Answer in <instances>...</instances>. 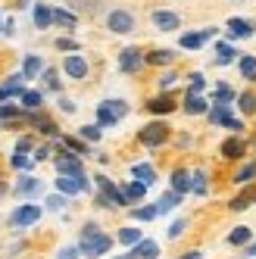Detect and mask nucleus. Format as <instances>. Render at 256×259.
<instances>
[{
    "label": "nucleus",
    "instance_id": "nucleus-31",
    "mask_svg": "<svg viewBox=\"0 0 256 259\" xmlns=\"http://www.w3.org/2000/svg\"><path fill=\"white\" fill-rule=\"evenodd\" d=\"M44 103V97L38 94V91H25V94H22V106L25 109H34V106H41Z\"/></svg>",
    "mask_w": 256,
    "mask_h": 259
},
{
    "label": "nucleus",
    "instance_id": "nucleus-9",
    "mask_svg": "<svg viewBox=\"0 0 256 259\" xmlns=\"http://www.w3.org/2000/svg\"><path fill=\"white\" fill-rule=\"evenodd\" d=\"M57 191L66 197H75L81 191H88V178H72V175H60L57 178Z\"/></svg>",
    "mask_w": 256,
    "mask_h": 259
},
{
    "label": "nucleus",
    "instance_id": "nucleus-28",
    "mask_svg": "<svg viewBox=\"0 0 256 259\" xmlns=\"http://www.w3.org/2000/svg\"><path fill=\"white\" fill-rule=\"evenodd\" d=\"M172 60V50H153V53H147V63L150 66H166Z\"/></svg>",
    "mask_w": 256,
    "mask_h": 259
},
{
    "label": "nucleus",
    "instance_id": "nucleus-51",
    "mask_svg": "<svg viewBox=\"0 0 256 259\" xmlns=\"http://www.w3.org/2000/svg\"><path fill=\"white\" fill-rule=\"evenodd\" d=\"M122 259H128V256H122Z\"/></svg>",
    "mask_w": 256,
    "mask_h": 259
},
{
    "label": "nucleus",
    "instance_id": "nucleus-29",
    "mask_svg": "<svg viewBox=\"0 0 256 259\" xmlns=\"http://www.w3.org/2000/svg\"><path fill=\"white\" fill-rule=\"evenodd\" d=\"M191 191L200 194V197L206 194V175H203V172H194V175H191Z\"/></svg>",
    "mask_w": 256,
    "mask_h": 259
},
{
    "label": "nucleus",
    "instance_id": "nucleus-47",
    "mask_svg": "<svg viewBox=\"0 0 256 259\" xmlns=\"http://www.w3.org/2000/svg\"><path fill=\"white\" fill-rule=\"evenodd\" d=\"M60 109H63V113H75V103H72V100H60Z\"/></svg>",
    "mask_w": 256,
    "mask_h": 259
},
{
    "label": "nucleus",
    "instance_id": "nucleus-21",
    "mask_svg": "<svg viewBox=\"0 0 256 259\" xmlns=\"http://www.w3.org/2000/svg\"><path fill=\"white\" fill-rule=\"evenodd\" d=\"M144 194H147V184H144V181H128V184H125V197H128V203H132V200H141Z\"/></svg>",
    "mask_w": 256,
    "mask_h": 259
},
{
    "label": "nucleus",
    "instance_id": "nucleus-2",
    "mask_svg": "<svg viewBox=\"0 0 256 259\" xmlns=\"http://www.w3.org/2000/svg\"><path fill=\"white\" fill-rule=\"evenodd\" d=\"M109 247H113V240H109V234H94V237H81V256L84 259H97V256H103Z\"/></svg>",
    "mask_w": 256,
    "mask_h": 259
},
{
    "label": "nucleus",
    "instance_id": "nucleus-50",
    "mask_svg": "<svg viewBox=\"0 0 256 259\" xmlns=\"http://www.w3.org/2000/svg\"><path fill=\"white\" fill-rule=\"evenodd\" d=\"M247 256H256V244H250V247H247Z\"/></svg>",
    "mask_w": 256,
    "mask_h": 259
},
{
    "label": "nucleus",
    "instance_id": "nucleus-41",
    "mask_svg": "<svg viewBox=\"0 0 256 259\" xmlns=\"http://www.w3.org/2000/svg\"><path fill=\"white\" fill-rule=\"evenodd\" d=\"M44 81H47V88H50V91H60V78H57V72H50V69H47V72H44Z\"/></svg>",
    "mask_w": 256,
    "mask_h": 259
},
{
    "label": "nucleus",
    "instance_id": "nucleus-16",
    "mask_svg": "<svg viewBox=\"0 0 256 259\" xmlns=\"http://www.w3.org/2000/svg\"><path fill=\"white\" fill-rule=\"evenodd\" d=\"M16 194H25V197H34V194H41V181L38 178H19V184H16Z\"/></svg>",
    "mask_w": 256,
    "mask_h": 259
},
{
    "label": "nucleus",
    "instance_id": "nucleus-35",
    "mask_svg": "<svg viewBox=\"0 0 256 259\" xmlns=\"http://www.w3.org/2000/svg\"><path fill=\"white\" fill-rule=\"evenodd\" d=\"M10 162H13V169H31V165L38 162V159H28L25 153H13V159H10Z\"/></svg>",
    "mask_w": 256,
    "mask_h": 259
},
{
    "label": "nucleus",
    "instance_id": "nucleus-11",
    "mask_svg": "<svg viewBox=\"0 0 256 259\" xmlns=\"http://www.w3.org/2000/svg\"><path fill=\"white\" fill-rule=\"evenodd\" d=\"M209 122H212V125H228V128H234V132L241 128V122L231 119V113H228V106H225V103H216V106H212Z\"/></svg>",
    "mask_w": 256,
    "mask_h": 259
},
{
    "label": "nucleus",
    "instance_id": "nucleus-5",
    "mask_svg": "<svg viewBox=\"0 0 256 259\" xmlns=\"http://www.w3.org/2000/svg\"><path fill=\"white\" fill-rule=\"evenodd\" d=\"M57 172L60 175H72V178H84V165L75 153H60L57 156Z\"/></svg>",
    "mask_w": 256,
    "mask_h": 259
},
{
    "label": "nucleus",
    "instance_id": "nucleus-12",
    "mask_svg": "<svg viewBox=\"0 0 256 259\" xmlns=\"http://www.w3.org/2000/svg\"><path fill=\"white\" fill-rule=\"evenodd\" d=\"M153 25L159 31H175L178 28V16L172 10H153Z\"/></svg>",
    "mask_w": 256,
    "mask_h": 259
},
{
    "label": "nucleus",
    "instance_id": "nucleus-33",
    "mask_svg": "<svg viewBox=\"0 0 256 259\" xmlns=\"http://www.w3.org/2000/svg\"><path fill=\"white\" fill-rule=\"evenodd\" d=\"M53 22H60V25L72 28V25H75V16H72V13H66V10H53Z\"/></svg>",
    "mask_w": 256,
    "mask_h": 259
},
{
    "label": "nucleus",
    "instance_id": "nucleus-27",
    "mask_svg": "<svg viewBox=\"0 0 256 259\" xmlns=\"http://www.w3.org/2000/svg\"><path fill=\"white\" fill-rule=\"evenodd\" d=\"M132 175H135V181H144V184H153V181H156V175H153L150 165H135Z\"/></svg>",
    "mask_w": 256,
    "mask_h": 259
},
{
    "label": "nucleus",
    "instance_id": "nucleus-6",
    "mask_svg": "<svg viewBox=\"0 0 256 259\" xmlns=\"http://www.w3.org/2000/svg\"><path fill=\"white\" fill-rule=\"evenodd\" d=\"M169 141V128L162 125V122H153L147 128H141V144H147V147H159V144H166Z\"/></svg>",
    "mask_w": 256,
    "mask_h": 259
},
{
    "label": "nucleus",
    "instance_id": "nucleus-17",
    "mask_svg": "<svg viewBox=\"0 0 256 259\" xmlns=\"http://www.w3.org/2000/svg\"><path fill=\"white\" fill-rule=\"evenodd\" d=\"M228 31H231L228 38H234V41H237V38H247V34L253 31V25H250L247 19H231V22H228Z\"/></svg>",
    "mask_w": 256,
    "mask_h": 259
},
{
    "label": "nucleus",
    "instance_id": "nucleus-40",
    "mask_svg": "<svg viewBox=\"0 0 256 259\" xmlns=\"http://www.w3.org/2000/svg\"><path fill=\"white\" fill-rule=\"evenodd\" d=\"M216 100H219V103H228V100H231V91H228L225 81H219V94H216Z\"/></svg>",
    "mask_w": 256,
    "mask_h": 259
},
{
    "label": "nucleus",
    "instance_id": "nucleus-36",
    "mask_svg": "<svg viewBox=\"0 0 256 259\" xmlns=\"http://www.w3.org/2000/svg\"><path fill=\"white\" fill-rule=\"evenodd\" d=\"M216 53H219V60H216V63H222V66L234 60V50H231L228 44H219V47H216Z\"/></svg>",
    "mask_w": 256,
    "mask_h": 259
},
{
    "label": "nucleus",
    "instance_id": "nucleus-22",
    "mask_svg": "<svg viewBox=\"0 0 256 259\" xmlns=\"http://www.w3.org/2000/svg\"><path fill=\"white\" fill-rule=\"evenodd\" d=\"M203 31H191V34H181V47L185 50H197V47H203Z\"/></svg>",
    "mask_w": 256,
    "mask_h": 259
},
{
    "label": "nucleus",
    "instance_id": "nucleus-15",
    "mask_svg": "<svg viewBox=\"0 0 256 259\" xmlns=\"http://www.w3.org/2000/svg\"><path fill=\"white\" fill-rule=\"evenodd\" d=\"M53 22V7H47V4H34V25L38 28H47Z\"/></svg>",
    "mask_w": 256,
    "mask_h": 259
},
{
    "label": "nucleus",
    "instance_id": "nucleus-25",
    "mask_svg": "<svg viewBox=\"0 0 256 259\" xmlns=\"http://www.w3.org/2000/svg\"><path fill=\"white\" fill-rule=\"evenodd\" d=\"M119 240H122L125 247H138L144 237H141V231H138V228H122V231H119Z\"/></svg>",
    "mask_w": 256,
    "mask_h": 259
},
{
    "label": "nucleus",
    "instance_id": "nucleus-14",
    "mask_svg": "<svg viewBox=\"0 0 256 259\" xmlns=\"http://www.w3.org/2000/svg\"><path fill=\"white\" fill-rule=\"evenodd\" d=\"M172 191H178V194H188V191H191V172H185V169H175V172H172Z\"/></svg>",
    "mask_w": 256,
    "mask_h": 259
},
{
    "label": "nucleus",
    "instance_id": "nucleus-18",
    "mask_svg": "<svg viewBox=\"0 0 256 259\" xmlns=\"http://www.w3.org/2000/svg\"><path fill=\"white\" fill-rule=\"evenodd\" d=\"M250 203H256V188H250V191H244L241 197H234L231 203H228V209H234V212H241V209H247Z\"/></svg>",
    "mask_w": 256,
    "mask_h": 259
},
{
    "label": "nucleus",
    "instance_id": "nucleus-10",
    "mask_svg": "<svg viewBox=\"0 0 256 259\" xmlns=\"http://www.w3.org/2000/svg\"><path fill=\"white\" fill-rule=\"evenodd\" d=\"M63 69H66L69 78H84L88 75V60L81 57V53H72V57L63 60Z\"/></svg>",
    "mask_w": 256,
    "mask_h": 259
},
{
    "label": "nucleus",
    "instance_id": "nucleus-44",
    "mask_svg": "<svg viewBox=\"0 0 256 259\" xmlns=\"http://www.w3.org/2000/svg\"><path fill=\"white\" fill-rule=\"evenodd\" d=\"M94 234H100V228L94 225V222H88V225H84V231H81V237H94Z\"/></svg>",
    "mask_w": 256,
    "mask_h": 259
},
{
    "label": "nucleus",
    "instance_id": "nucleus-45",
    "mask_svg": "<svg viewBox=\"0 0 256 259\" xmlns=\"http://www.w3.org/2000/svg\"><path fill=\"white\" fill-rule=\"evenodd\" d=\"M75 256H78V250H75V247H66V250H60V256H57V259H75Z\"/></svg>",
    "mask_w": 256,
    "mask_h": 259
},
{
    "label": "nucleus",
    "instance_id": "nucleus-32",
    "mask_svg": "<svg viewBox=\"0 0 256 259\" xmlns=\"http://www.w3.org/2000/svg\"><path fill=\"white\" fill-rule=\"evenodd\" d=\"M132 215L141 219V222H150V219L159 215V209H156V206H141V209H132Z\"/></svg>",
    "mask_w": 256,
    "mask_h": 259
},
{
    "label": "nucleus",
    "instance_id": "nucleus-3",
    "mask_svg": "<svg viewBox=\"0 0 256 259\" xmlns=\"http://www.w3.org/2000/svg\"><path fill=\"white\" fill-rule=\"evenodd\" d=\"M41 206H34V203H25V206H19L13 215H10V225L13 228H25V225H34V222L41 219Z\"/></svg>",
    "mask_w": 256,
    "mask_h": 259
},
{
    "label": "nucleus",
    "instance_id": "nucleus-19",
    "mask_svg": "<svg viewBox=\"0 0 256 259\" xmlns=\"http://www.w3.org/2000/svg\"><path fill=\"white\" fill-rule=\"evenodd\" d=\"M41 72H44L41 57H25V66H22V75H25V78H38Z\"/></svg>",
    "mask_w": 256,
    "mask_h": 259
},
{
    "label": "nucleus",
    "instance_id": "nucleus-42",
    "mask_svg": "<svg viewBox=\"0 0 256 259\" xmlns=\"http://www.w3.org/2000/svg\"><path fill=\"white\" fill-rule=\"evenodd\" d=\"M200 91H203V75L194 72V75H191V94H200Z\"/></svg>",
    "mask_w": 256,
    "mask_h": 259
},
{
    "label": "nucleus",
    "instance_id": "nucleus-4",
    "mask_svg": "<svg viewBox=\"0 0 256 259\" xmlns=\"http://www.w3.org/2000/svg\"><path fill=\"white\" fill-rule=\"evenodd\" d=\"M106 25H109V31H116V34H128L135 28V16L128 10H113L106 16Z\"/></svg>",
    "mask_w": 256,
    "mask_h": 259
},
{
    "label": "nucleus",
    "instance_id": "nucleus-24",
    "mask_svg": "<svg viewBox=\"0 0 256 259\" xmlns=\"http://www.w3.org/2000/svg\"><path fill=\"white\" fill-rule=\"evenodd\" d=\"M244 153V144L237 141V138H228L225 144H222V156H228V159H234V156H241Z\"/></svg>",
    "mask_w": 256,
    "mask_h": 259
},
{
    "label": "nucleus",
    "instance_id": "nucleus-48",
    "mask_svg": "<svg viewBox=\"0 0 256 259\" xmlns=\"http://www.w3.org/2000/svg\"><path fill=\"white\" fill-rule=\"evenodd\" d=\"M57 47H60V50H72V47H75V44H72V41H66V38H63V41H57Z\"/></svg>",
    "mask_w": 256,
    "mask_h": 259
},
{
    "label": "nucleus",
    "instance_id": "nucleus-34",
    "mask_svg": "<svg viewBox=\"0 0 256 259\" xmlns=\"http://www.w3.org/2000/svg\"><path fill=\"white\" fill-rule=\"evenodd\" d=\"M81 141H88V144L100 141V125H84L81 128Z\"/></svg>",
    "mask_w": 256,
    "mask_h": 259
},
{
    "label": "nucleus",
    "instance_id": "nucleus-1",
    "mask_svg": "<svg viewBox=\"0 0 256 259\" xmlns=\"http://www.w3.org/2000/svg\"><path fill=\"white\" fill-rule=\"evenodd\" d=\"M125 116H128V103L125 100H103L97 106V122L100 125H116Z\"/></svg>",
    "mask_w": 256,
    "mask_h": 259
},
{
    "label": "nucleus",
    "instance_id": "nucleus-8",
    "mask_svg": "<svg viewBox=\"0 0 256 259\" xmlns=\"http://www.w3.org/2000/svg\"><path fill=\"white\" fill-rule=\"evenodd\" d=\"M141 63H147V60L141 57V50H138V47H125V50L119 53V69L128 72V75H132V72H138Z\"/></svg>",
    "mask_w": 256,
    "mask_h": 259
},
{
    "label": "nucleus",
    "instance_id": "nucleus-38",
    "mask_svg": "<svg viewBox=\"0 0 256 259\" xmlns=\"http://www.w3.org/2000/svg\"><path fill=\"white\" fill-rule=\"evenodd\" d=\"M66 206V194H53V197H47V209H63Z\"/></svg>",
    "mask_w": 256,
    "mask_h": 259
},
{
    "label": "nucleus",
    "instance_id": "nucleus-37",
    "mask_svg": "<svg viewBox=\"0 0 256 259\" xmlns=\"http://www.w3.org/2000/svg\"><path fill=\"white\" fill-rule=\"evenodd\" d=\"M253 172H256V162H250V165H244V169H241V172H237V175H234V181H237V184H244V181H250V178H253Z\"/></svg>",
    "mask_w": 256,
    "mask_h": 259
},
{
    "label": "nucleus",
    "instance_id": "nucleus-23",
    "mask_svg": "<svg viewBox=\"0 0 256 259\" xmlns=\"http://www.w3.org/2000/svg\"><path fill=\"white\" fill-rule=\"evenodd\" d=\"M250 237H253V231L250 228H234L231 234H228V244H234V247H241V244H250Z\"/></svg>",
    "mask_w": 256,
    "mask_h": 259
},
{
    "label": "nucleus",
    "instance_id": "nucleus-20",
    "mask_svg": "<svg viewBox=\"0 0 256 259\" xmlns=\"http://www.w3.org/2000/svg\"><path fill=\"white\" fill-rule=\"evenodd\" d=\"M178 203H181V194H178V191H166V194L159 197L156 209H159V212H169V209H175V206H178Z\"/></svg>",
    "mask_w": 256,
    "mask_h": 259
},
{
    "label": "nucleus",
    "instance_id": "nucleus-7",
    "mask_svg": "<svg viewBox=\"0 0 256 259\" xmlns=\"http://www.w3.org/2000/svg\"><path fill=\"white\" fill-rule=\"evenodd\" d=\"M97 184H100V191H103V197H106V203L109 206H125L128 203V197H125V191H119L109 178H103V175H97Z\"/></svg>",
    "mask_w": 256,
    "mask_h": 259
},
{
    "label": "nucleus",
    "instance_id": "nucleus-13",
    "mask_svg": "<svg viewBox=\"0 0 256 259\" xmlns=\"http://www.w3.org/2000/svg\"><path fill=\"white\" fill-rule=\"evenodd\" d=\"M172 109H175V103L169 97H156V100L147 103V113H153V116H169Z\"/></svg>",
    "mask_w": 256,
    "mask_h": 259
},
{
    "label": "nucleus",
    "instance_id": "nucleus-26",
    "mask_svg": "<svg viewBox=\"0 0 256 259\" xmlns=\"http://www.w3.org/2000/svg\"><path fill=\"white\" fill-rule=\"evenodd\" d=\"M206 109V100H200L197 94H188V100H185V113H191V116H200Z\"/></svg>",
    "mask_w": 256,
    "mask_h": 259
},
{
    "label": "nucleus",
    "instance_id": "nucleus-46",
    "mask_svg": "<svg viewBox=\"0 0 256 259\" xmlns=\"http://www.w3.org/2000/svg\"><path fill=\"white\" fill-rule=\"evenodd\" d=\"M172 81H175V72H166V75H162V78H159V88H162V91H166V88H169Z\"/></svg>",
    "mask_w": 256,
    "mask_h": 259
},
{
    "label": "nucleus",
    "instance_id": "nucleus-39",
    "mask_svg": "<svg viewBox=\"0 0 256 259\" xmlns=\"http://www.w3.org/2000/svg\"><path fill=\"white\" fill-rule=\"evenodd\" d=\"M237 103H241L244 113H253V109H256V97L253 94H241V97H237Z\"/></svg>",
    "mask_w": 256,
    "mask_h": 259
},
{
    "label": "nucleus",
    "instance_id": "nucleus-49",
    "mask_svg": "<svg viewBox=\"0 0 256 259\" xmlns=\"http://www.w3.org/2000/svg\"><path fill=\"white\" fill-rule=\"evenodd\" d=\"M181 259H203V256H200V253L194 250V253H185V256H181Z\"/></svg>",
    "mask_w": 256,
    "mask_h": 259
},
{
    "label": "nucleus",
    "instance_id": "nucleus-30",
    "mask_svg": "<svg viewBox=\"0 0 256 259\" xmlns=\"http://www.w3.org/2000/svg\"><path fill=\"white\" fill-rule=\"evenodd\" d=\"M241 72H244L247 81H253L256 78V60L253 57H241Z\"/></svg>",
    "mask_w": 256,
    "mask_h": 259
},
{
    "label": "nucleus",
    "instance_id": "nucleus-43",
    "mask_svg": "<svg viewBox=\"0 0 256 259\" xmlns=\"http://www.w3.org/2000/svg\"><path fill=\"white\" fill-rule=\"evenodd\" d=\"M181 231H185V219L172 222V228H169V237H181Z\"/></svg>",
    "mask_w": 256,
    "mask_h": 259
}]
</instances>
